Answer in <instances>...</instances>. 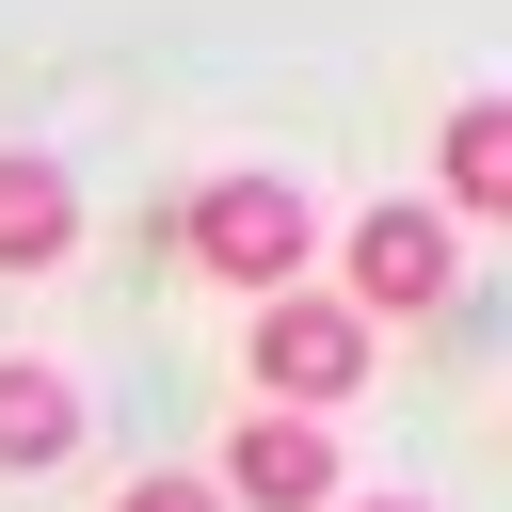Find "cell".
Listing matches in <instances>:
<instances>
[{
    "label": "cell",
    "mask_w": 512,
    "mask_h": 512,
    "mask_svg": "<svg viewBox=\"0 0 512 512\" xmlns=\"http://www.w3.org/2000/svg\"><path fill=\"white\" fill-rule=\"evenodd\" d=\"M304 240H320V208H304V176H272V160L192 176V208H176V256H192L208 288H240V304L304 288Z\"/></svg>",
    "instance_id": "obj_1"
},
{
    "label": "cell",
    "mask_w": 512,
    "mask_h": 512,
    "mask_svg": "<svg viewBox=\"0 0 512 512\" xmlns=\"http://www.w3.org/2000/svg\"><path fill=\"white\" fill-rule=\"evenodd\" d=\"M208 496H224V512H336V496H352V464H336V432H320V416L240 400V416H224V448H208Z\"/></svg>",
    "instance_id": "obj_4"
},
{
    "label": "cell",
    "mask_w": 512,
    "mask_h": 512,
    "mask_svg": "<svg viewBox=\"0 0 512 512\" xmlns=\"http://www.w3.org/2000/svg\"><path fill=\"white\" fill-rule=\"evenodd\" d=\"M112 512H224V496H208V464H160V480H128Z\"/></svg>",
    "instance_id": "obj_8"
},
{
    "label": "cell",
    "mask_w": 512,
    "mask_h": 512,
    "mask_svg": "<svg viewBox=\"0 0 512 512\" xmlns=\"http://www.w3.org/2000/svg\"><path fill=\"white\" fill-rule=\"evenodd\" d=\"M368 368H384V336H368L336 288H272V304H240V400H272V416H336Z\"/></svg>",
    "instance_id": "obj_2"
},
{
    "label": "cell",
    "mask_w": 512,
    "mask_h": 512,
    "mask_svg": "<svg viewBox=\"0 0 512 512\" xmlns=\"http://www.w3.org/2000/svg\"><path fill=\"white\" fill-rule=\"evenodd\" d=\"M64 256H80V192H64V160L0 144V272H64Z\"/></svg>",
    "instance_id": "obj_6"
},
{
    "label": "cell",
    "mask_w": 512,
    "mask_h": 512,
    "mask_svg": "<svg viewBox=\"0 0 512 512\" xmlns=\"http://www.w3.org/2000/svg\"><path fill=\"white\" fill-rule=\"evenodd\" d=\"M448 288H464V224L432 208V192H384V208H352V320L368 336H400V320H448Z\"/></svg>",
    "instance_id": "obj_3"
},
{
    "label": "cell",
    "mask_w": 512,
    "mask_h": 512,
    "mask_svg": "<svg viewBox=\"0 0 512 512\" xmlns=\"http://www.w3.org/2000/svg\"><path fill=\"white\" fill-rule=\"evenodd\" d=\"M432 208H448V224H480V208H496V96H464V112H448V144H432Z\"/></svg>",
    "instance_id": "obj_7"
},
{
    "label": "cell",
    "mask_w": 512,
    "mask_h": 512,
    "mask_svg": "<svg viewBox=\"0 0 512 512\" xmlns=\"http://www.w3.org/2000/svg\"><path fill=\"white\" fill-rule=\"evenodd\" d=\"M48 464H80V384L0 352V480H48Z\"/></svg>",
    "instance_id": "obj_5"
},
{
    "label": "cell",
    "mask_w": 512,
    "mask_h": 512,
    "mask_svg": "<svg viewBox=\"0 0 512 512\" xmlns=\"http://www.w3.org/2000/svg\"><path fill=\"white\" fill-rule=\"evenodd\" d=\"M336 512H432V496H336Z\"/></svg>",
    "instance_id": "obj_9"
}]
</instances>
